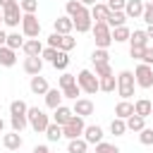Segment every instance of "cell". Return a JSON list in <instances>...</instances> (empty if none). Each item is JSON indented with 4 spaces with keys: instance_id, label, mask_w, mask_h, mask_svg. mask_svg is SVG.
I'll use <instances>...</instances> for the list:
<instances>
[{
    "instance_id": "cell-1",
    "label": "cell",
    "mask_w": 153,
    "mask_h": 153,
    "mask_svg": "<svg viewBox=\"0 0 153 153\" xmlns=\"http://www.w3.org/2000/svg\"><path fill=\"white\" fill-rule=\"evenodd\" d=\"M134 86H136V81H134V72L122 69V72L117 74V93L122 96V100H129V98L134 96Z\"/></svg>"
},
{
    "instance_id": "cell-2",
    "label": "cell",
    "mask_w": 153,
    "mask_h": 153,
    "mask_svg": "<svg viewBox=\"0 0 153 153\" xmlns=\"http://www.w3.org/2000/svg\"><path fill=\"white\" fill-rule=\"evenodd\" d=\"M26 120H29V127H31L36 134H45V129H48V124H50L48 115H45L41 108H29V110H26Z\"/></svg>"
},
{
    "instance_id": "cell-3",
    "label": "cell",
    "mask_w": 153,
    "mask_h": 153,
    "mask_svg": "<svg viewBox=\"0 0 153 153\" xmlns=\"http://www.w3.org/2000/svg\"><path fill=\"white\" fill-rule=\"evenodd\" d=\"M91 31H93V38H96V48H105L108 50L110 43H112V29L105 22H93Z\"/></svg>"
},
{
    "instance_id": "cell-4",
    "label": "cell",
    "mask_w": 153,
    "mask_h": 153,
    "mask_svg": "<svg viewBox=\"0 0 153 153\" xmlns=\"http://www.w3.org/2000/svg\"><path fill=\"white\" fill-rule=\"evenodd\" d=\"M76 86H79L84 93L93 96V93L98 91V76H96L91 69H81V72L76 74Z\"/></svg>"
},
{
    "instance_id": "cell-5",
    "label": "cell",
    "mask_w": 153,
    "mask_h": 153,
    "mask_svg": "<svg viewBox=\"0 0 153 153\" xmlns=\"http://www.w3.org/2000/svg\"><path fill=\"white\" fill-rule=\"evenodd\" d=\"M84 129H86L84 117H76V115H74V117L62 127V136L69 139V141H72V139H81V136H84Z\"/></svg>"
},
{
    "instance_id": "cell-6",
    "label": "cell",
    "mask_w": 153,
    "mask_h": 153,
    "mask_svg": "<svg viewBox=\"0 0 153 153\" xmlns=\"http://www.w3.org/2000/svg\"><path fill=\"white\" fill-rule=\"evenodd\" d=\"M134 81H136L139 88H151V86H153V67L141 62V65L134 69Z\"/></svg>"
},
{
    "instance_id": "cell-7",
    "label": "cell",
    "mask_w": 153,
    "mask_h": 153,
    "mask_svg": "<svg viewBox=\"0 0 153 153\" xmlns=\"http://www.w3.org/2000/svg\"><path fill=\"white\" fill-rule=\"evenodd\" d=\"M22 33L26 38H38L41 33V22L36 14H22Z\"/></svg>"
},
{
    "instance_id": "cell-8",
    "label": "cell",
    "mask_w": 153,
    "mask_h": 153,
    "mask_svg": "<svg viewBox=\"0 0 153 153\" xmlns=\"http://www.w3.org/2000/svg\"><path fill=\"white\" fill-rule=\"evenodd\" d=\"M19 22H22L19 2H17V5H10V7L2 10V24H7V26H19Z\"/></svg>"
},
{
    "instance_id": "cell-9",
    "label": "cell",
    "mask_w": 153,
    "mask_h": 153,
    "mask_svg": "<svg viewBox=\"0 0 153 153\" xmlns=\"http://www.w3.org/2000/svg\"><path fill=\"white\" fill-rule=\"evenodd\" d=\"M72 22H74L76 33H86V31H91V26H93V19H91V12H88V10H84L81 14H76Z\"/></svg>"
},
{
    "instance_id": "cell-10",
    "label": "cell",
    "mask_w": 153,
    "mask_h": 153,
    "mask_svg": "<svg viewBox=\"0 0 153 153\" xmlns=\"http://www.w3.org/2000/svg\"><path fill=\"white\" fill-rule=\"evenodd\" d=\"M72 112H74L76 117H88V115H93V103H91L88 98H76Z\"/></svg>"
},
{
    "instance_id": "cell-11",
    "label": "cell",
    "mask_w": 153,
    "mask_h": 153,
    "mask_svg": "<svg viewBox=\"0 0 153 153\" xmlns=\"http://www.w3.org/2000/svg\"><path fill=\"white\" fill-rule=\"evenodd\" d=\"M29 88H31V93H36V96H45L50 86H48V79H45V76L36 74V76H31V81H29Z\"/></svg>"
},
{
    "instance_id": "cell-12",
    "label": "cell",
    "mask_w": 153,
    "mask_h": 153,
    "mask_svg": "<svg viewBox=\"0 0 153 153\" xmlns=\"http://www.w3.org/2000/svg\"><path fill=\"white\" fill-rule=\"evenodd\" d=\"M81 139H84L86 143H93V146H96V143L103 141V129H100L98 124H88V127L84 129V136H81Z\"/></svg>"
},
{
    "instance_id": "cell-13",
    "label": "cell",
    "mask_w": 153,
    "mask_h": 153,
    "mask_svg": "<svg viewBox=\"0 0 153 153\" xmlns=\"http://www.w3.org/2000/svg\"><path fill=\"white\" fill-rule=\"evenodd\" d=\"M22 50H24V55H26V57H41L43 45H41V41H38V38H29V41H24Z\"/></svg>"
},
{
    "instance_id": "cell-14",
    "label": "cell",
    "mask_w": 153,
    "mask_h": 153,
    "mask_svg": "<svg viewBox=\"0 0 153 153\" xmlns=\"http://www.w3.org/2000/svg\"><path fill=\"white\" fill-rule=\"evenodd\" d=\"M124 14H127V19H139L143 14V0H127Z\"/></svg>"
},
{
    "instance_id": "cell-15",
    "label": "cell",
    "mask_w": 153,
    "mask_h": 153,
    "mask_svg": "<svg viewBox=\"0 0 153 153\" xmlns=\"http://www.w3.org/2000/svg\"><path fill=\"white\" fill-rule=\"evenodd\" d=\"M53 26H55V33H60V36H67V33H72V29H74V22H72L69 17H57Z\"/></svg>"
},
{
    "instance_id": "cell-16",
    "label": "cell",
    "mask_w": 153,
    "mask_h": 153,
    "mask_svg": "<svg viewBox=\"0 0 153 153\" xmlns=\"http://www.w3.org/2000/svg\"><path fill=\"white\" fill-rule=\"evenodd\" d=\"M53 112H55V124H60V127H65V124L74 117L72 108H67V105H60V108H55Z\"/></svg>"
},
{
    "instance_id": "cell-17",
    "label": "cell",
    "mask_w": 153,
    "mask_h": 153,
    "mask_svg": "<svg viewBox=\"0 0 153 153\" xmlns=\"http://www.w3.org/2000/svg\"><path fill=\"white\" fill-rule=\"evenodd\" d=\"M22 143H24V139H22L17 131H12V134H5V136H2V146H5L7 151H19V148H22Z\"/></svg>"
},
{
    "instance_id": "cell-18",
    "label": "cell",
    "mask_w": 153,
    "mask_h": 153,
    "mask_svg": "<svg viewBox=\"0 0 153 153\" xmlns=\"http://www.w3.org/2000/svg\"><path fill=\"white\" fill-rule=\"evenodd\" d=\"M0 65H2V67H14V65H17V50L2 45V48H0Z\"/></svg>"
},
{
    "instance_id": "cell-19",
    "label": "cell",
    "mask_w": 153,
    "mask_h": 153,
    "mask_svg": "<svg viewBox=\"0 0 153 153\" xmlns=\"http://www.w3.org/2000/svg\"><path fill=\"white\" fill-rule=\"evenodd\" d=\"M88 12H91V19H93V22H105V19H108V14H110V10H108V5H105V2H96Z\"/></svg>"
},
{
    "instance_id": "cell-20",
    "label": "cell",
    "mask_w": 153,
    "mask_h": 153,
    "mask_svg": "<svg viewBox=\"0 0 153 153\" xmlns=\"http://www.w3.org/2000/svg\"><path fill=\"white\" fill-rule=\"evenodd\" d=\"M41 69H43V60L41 57H26L24 60V72L26 74L36 76V74H41Z\"/></svg>"
},
{
    "instance_id": "cell-21",
    "label": "cell",
    "mask_w": 153,
    "mask_h": 153,
    "mask_svg": "<svg viewBox=\"0 0 153 153\" xmlns=\"http://www.w3.org/2000/svg\"><path fill=\"white\" fill-rule=\"evenodd\" d=\"M151 108H153V103L148 100V98H139L136 103H134V115H139V117H151Z\"/></svg>"
},
{
    "instance_id": "cell-22",
    "label": "cell",
    "mask_w": 153,
    "mask_h": 153,
    "mask_svg": "<svg viewBox=\"0 0 153 153\" xmlns=\"http://www.w3.org/2000/svg\"><path fill=\"white\" fill-rule=\"evenodd\" d=\"M131 115H134V103H129V100H120V103L115 105V117L127 120V117H131Z\"/></svg>"
},
{
    "instance_id": "cell-23",
    "label": "cell",
    "mask_w": 153,
    "mask_h": 153,
    "mask_svg": "<svg viewBox=\"0 0 153 153\" xmlns=\"http://www.w3.org/2000/svg\"><path fill=\"white\" fill-rule=\"evenodd\" d=\"M45 105H48L50 110L60 108V105H62V91H57V88H48V93H45Z\"/></svg>"
},
{
    "instance_id": "cell-24",
    "label": "cell",
    "mask_w": 153,
    "mask_h": 153,
    "mask_svg": "<svg viewBox=\"0 0 153 153\" xmlns=\"http://www.w3.org/2000/svg\"><path fill=\"white\" fill-rule=\"evenodd\" d=\"M129 43H131V48H146V45H148V36H146V31L136 29V31L129 36Z\"/></svg>"
},
{
    "instance_id": "cell-25",
    "label": "cell",
    "mask_w": 153,
    "mask_h": 153,
    "mask_svg": "<svg viewBox=\"0 0 153 153\" xmlns=\"http://www.w3.org/2000/svg\"><path fill=\"white\" fill-rule=\"evenodd\" d=\"M124 22H127V14H124V12H110V14H108V19H105V24H108L110 29L124 26Z\"/></svg>"
},
{
    "instance_id": "cell-26",
    "label": "cell",
    "mask_w": 153,
    "mask_h": 153,
    "mask_svg": "<svg viewBox=\"0 0 153 153\" xmlns=\"http://www.w3.org/2000/svg\"><path fill=\"white\" fill-rule=\"evenodd\" d=\"M115 88H117V79H115V74H112V76H103V79H98V91L112 93Z\"/></svg>"
},
{
    "instance_id": "cell-27",
    "label": "cell",
    "mask_w": 153,
    "mask_h": 153,
    "mask_svg": "<svg viewBox=\"0 0 153 153\" xmlns=\"http://www.w3.org/2000/svg\"><path fill=\"white\" fill-rule=\"evenodd\" d=\"M124 124H127V129H129V131H141V129L146 127V120H143V117H139V115H131V117H127V120H124Z\"/></svg>"
},
{
    "instance_id": "cell-28",
    "label": "cell",
    "mask_w": 153,
    "mask_h": 153,
    "mask_svg": "<svg viewBox=\"0 0 153 153\" xmlns=\"http://www.w3.org/2000/svg\"><path fill=\"white\" fill-rule=\"evenodd\" d=\"M26 127H29V120H26V115H12V131L22 134Z\"/></svg>"
},
{
    "instance_id": "cell-29",
    "label": "cell",
    "mask_w": 153,
    "mask_h": 153,
    "mask_svg": "<svg viewBox=\"0 0 153 153\" xmlns=\"http://www.w3.org/2000/svg\"><path fill=\"white\" fill-rule=\"evenodd\" d=\"M45 136H48V141H53V143H55V141H60V139H62V127H60V124H55V122H50V124H48V129H45Z\"/></svg>"
},
{
    "instance_id": "cell-30",
    "label": "cell",
    "mask_w": 153,
    "mask_h": 153,
    "mask_svg": "<svg viewBox=\"0 0 153 153\" xmlns=\"http://www.w3.org/2000/svg\"><path fill=\"white\" fill-rule=\"evenodd\" d=\"M86 148H88V143L84 139H72L67 143V153H86Z\"/></svg>"
},
{
    "instance_id": "cell-31",
    "label": "cell",
    "mask_w": 153,
    "mask_h": 153,
    "mask_svg": "<svg viewBox=\"0 0 153 153\" xmlns=\"http://www.w3.org/2000/svg\"><path fill=\"white\" fill-rule=\"evenodd\" d=\"M65 10H67V17H69V19H74V17H76V14H81V12L86 10V7H84V5L79 2V0H69Z\"/></svg>"
},
{
    "instance_id": "cell-32",
    "label": "cell",
    "mask_w": 153,
    "mask_h": 153,
    "mask_svg": "<svg viewBox=\"0 0 153 153\" xmlns=\"http://www.w3.org/2000/svg\"><path fill=\"white\" fill-rule=\"evenodd\" d=\"M129 36H131V31H129L127 26L112 29V41H115V43H124V41H129Z\"/></svg>"
},
{
    "instance_id": "cell-33",
    "label": "cell",
    "mask_w": 153,
    "mask_h": 153,
    "mask_svg": "<svg viewBox=\"0 0 153 153\" xmlns=\"http://www.w3.org/2000/svg\"><path fill=\"white\" fill-rule=\"evenodd\" d=\"M67 65H69V55H67V53H62V50H57V55H55V60H53V67H55V69H60V72H65V69H67Z\"/></svg>"
},
{
    "instance_id": "cell-34",
    "label": "cell",
    "mask_w": 153,
    "mask_h": 153,
    "mask_svg": "<svg viewBox=\"0 0 153 153\" xmlns=\"http://www.w3.org/2000/svg\"><path fill=\"white\" fill-rule=\"evenodd\" d=\"M74 45H76V38H74L72 33H67V36H60V48H57V50H62V53H69Z\"/></svg>"
},
{
    "instance_id": "cell-35",
    "label": "cell",
    "mask_w": 153,
    "mask_h": 153,
    "mask_svg": "<svg viewBox=\"0 0 153 153\" xmlns=\"http://www.w3.org/2000/svg\"><path fill=\"white\" fill-rule=\"evenodd\" d=\"M91 62H93V65H98V62H110V53H108L105 48H96V50L91 53Z\"/></svg>"
},
{
    "instance_id": "cell-36",
    "label": "cell",
    "mask_w": 153,
    "mask_h": 153,
    "mask_svg": "<svg viewBox=\"0 0 153 153\" xmlns=\"http://www.w3.org/2000/svg\"><path fill=\"white\" fill-rule=\"evenodd\" d=\"M93 74L98 76V79H103V76H112V67H110V62H98V65H93Z\"/></svg>"
},
{
    "instance_id": "cell-37",
    "label": "cell",
    "mask_w": 153,
    "mask_h": 153,
    "mask_svg": "<svg viewBox=\"0 0 153 153\" xmlns=\"http://www.w3.org/2000/svg\"><path fill=\"white\" fill-rule=\"evenodd\" d=\"M19 10H22V14H36L38 0H19Z\"/></svg>"
},
{
    "instance_id": "cell-38",
    "label": "cell",
    "mask_w": 153,
    "mask_h": 153,
    "mask_svg": "<svg viewBox=\"0 0 153 153\" xmlns=\"http://www.w3.org/2000/svg\"><path fill=\"white\" fill-rule=\"evenodd\" d=\"M7 48H12V50H19L22 45H24V38L14 31V33H7V43H5Z\"/></svg>"
},
{
    "instance_id": "cell-39",
    "label": "cell",
    "mask_w": 153,
    "mask_h": 153,
    "mask_svg": "<svg viewBox=\"0 0 153 153\" xmlns=\"http://www.w3.org/2000/svg\"><path fill=\"white\" fill-rule=\"evenodd\" d=\"M110 131H112L115 136H124V131H127V124H124V120L115 117V120L110 122Z\"/></svg>"
},
{
    "instance_id": "cell-40",
    "label": "cell",
    "mask_w": 153,
    "mask_h": 153,
    "mask_svg": "<svg viewBox=\"0 0 153 153\" xmlns=\"http://www.w3.org/2000/svg\"><path fill=\"white\" fill-rule=\"evenodd\" d=\"M26 110H29V105L24 100H12L10 103V115H26Z\"/></svg>"
},
{
    "instance_id": "cell-41",
    "label": "cell",
    "mask_w": 153,
    "mask_h": 153,
    "mask_svg": "<svg viewBox=\"0 0 153 153\" xmlns=\"http://www.w3.org/2000/svg\"><path fill=\"white\" fill-rule=\"evenodd\" d=\"M139 141H141L143 146H153V129L143 127V129L139 131Z\"/></svg>"
},
{
    "instance_id": "cell-42",
    "label": "cell",
    "mask_w": 153,
    "mask_h": 153,
    "mask_svg": "<svg viewBox=\"0 0 153 153\" xmlns=\"http://www.w3.org/2000/svg\"><path fill=\"white\" fill-rule=\"evenodd\" d=\"M96 153H120V148H117L115 143L100 141V143H96Z\"/></svg>"
},
{
    "instance_id": "cell-43",
    "label": "cell",
    "mask_w": 153,
    "mask_h": 153,
    "mask_svg": "<svg viewBox=\"0 0 153 153\" xmlns=\"http://www.w3.org/2000/svg\"><path fill=\"white\" fill-rule=\"evenodd\" d=\"M141 19H143L148 26H153V0H148V2L143 5V14H141Z\"/></svg>"
},
{
    "instance_id": "cell-44",
    "label": "cell",
    "mask_w": 153,
    "mask_h": 153,
    "mask_svg": "<svg viewBox=\"0 0 153 153\" xmlns=\"http://www.w3.org/2000/svg\"><path fill=\"white\" fill-rule=\"evenodd\" d=\"M81 93V88L76 86V84H72V86H65L62 88V98H72V100H76V96Z\"/></svg>"
},
{
    "instance_id": "cell-45",
    "label": "cell",
    "mask_w": 153,
    "mask_h": 153,
    "mask_svg": "<svg viewBox=\"0 0 153 153\" xmlns=\"http://www.w3.org/2000/svg\"><path fill=\"white\" fill-rule=\"evenodd\" d=\"M57 84H60V88H65V86H72V84H76V74H69V72H65V74L57 79Z\"/></svg>"
},
{
    "instance_id": "cell-46",
    "label": "cell",
    "mask_w": 153,
    "mask_h": 153,
    "mask_svg": "<svg viewBox=\"0 0 153 153\" xmlns=\"http://www.w3.org/2000/svg\"><path fill=\"white\" fill-rule=\"evenodd\" d=\"M105 5H108V10H110V12H124L127 0H108Z\"/></svg>"
},
{
    "instance_id": "cell-47",
    "label": "cell",
    "mask_w": 153,
    "mask_h": 153,
    "mask_svg": "<svg viewBox=\"0 0 153 153\" xmlns=\"http://www.w3.org/2000/svg\"><path fill=\"white\" fill-rule=\"evenodd\" d=\"M55 55H57V50H55V48H43V53H41V60H48V62H53V60H55Z\"/></svg>"
},
{
    "instance_id": "cell-48",
    "label": "cell",
    "mask_w": 153,
    "mask_h": 153,
    "mask_svg": "<svg viewBox=\"0 0 153 153\" xmlns=\"http://www.w3.org/2000/svg\"><path fill=\"white\" fill-rule=\"evenodd\" d=\"M141 62H143V65H153V48H151V45L143 48V57H141Z\"/></svg>"
},
{
    "instance_id": "cell-49",
    "label": "cell",
    "mask_w": 153,
    "mask_h": 153,
    "mask_svg": "<svg viewBox=\"0 0 153 153\" xmlns=\"http://www.w3.org/2000/svg\"><path fill=\"white\" fill-rule=\"evenodd\" d=\"M48 48H55V50L60 48V33H55V31H53V33L48 36Z\"/></svg>"
},
{
    "instance_id": "cell-50",
    "label": "cell",
    "mask_w": 153,
    "mask_h": 153,
    "mask_svg": "<svg viewBox=\"0 0 153 153\" xmlns=\"http://www.w3.org/2000/svg\"><path fill=\"white\" fill-rule=\"evenodd\" d=\"M129 55H131L134 60H141V57H143V48H129Z\"/></svg>"
},
{
    "instance_id": "cell-51",
    "label": "cell",
    "mask_w": 153,
    "mask_h": 153,
    "mask_svg": "<svg viewBox=\"0 0 153 153\" xmlns=\"http://www.w3.org/2000/svg\"><path fill=\"white\" fill-rule=\"evenodd\" d=\"M33 153H50V148L43 146V143H38V146H33Z\"/></svg>"
},
{
    "instance_id": "cell-52",
    "label": "cell",
    "mask_w": 153,
    "mask_h": 153,
    "mask_svg": "<svg viewBox=\"0 0 153 153\" xmlns=\"http://www.w3.org/2000/svg\"><path fill=\"white\" fill-rule=\"evenodd\" d=\"M10 5H17V0H0V10H5Z\"/></svg>"
},
{
    "instance_id": "cell-53",
    "label": "cell",
    "mask_w": 153,
    "mask_h": 153,
    "mask_svg": "<svg viewBox=\"0 0 153 153\" xmlns=\"http://www.w3.org/2000/svg\"><path fill=\"white\" fill-rule=\"evenodd\" d=\"M5 43H7V33H5V31H2V29H0V48H2V45H5Z\"/></svg>"
},
{
    "instance_id": "cell-54",
    "label": "cell",
    "mask_w": 153,
    "mask_h": 153,
    "mask_svg": "<svg viewBox=\"0 0 153 153\" xmlns=\"http://www.w3.org/2000/svg\"><path fill=\"white\" fill-rule=\"evenodd\" d=\"M79 2H81V5H84V7H88V5H91V7H93V5H96V0H79Z\"/></svg>"
},
{
    "instance_id": "cell-55",
    "label": "cell",
    "mask_w": 153,
    "mask_h": 153,
    "mask_svg": "<svg viewBox=\"0 0 153 153\" xmlns=\"http://www.w3.org/2000/svg\"><path fill=\"white\" fill-rule=\"evenodd\" d=\"M146 36H148V38H153V26H148V29H146Z\"/></svg>"
},
{
    "instance_id": "cell-56",
    "label": "cell",
    "mask_w": 153,
    "mask_h": 153,
    "mask_svg": "<svg viewBox=\"0 0 153 153\" xmlns=\"http://www.w3.org/2000/svg\"><path fill=\"white\" fill-rule=\"evenodd\" d=\"M2 129H5V122H2V117H0V134H2Z\"/></svg>"
},
{
    "instance_id": "cell-57",
    "label": "cell",
    "mask_w": 153,
    "mask_h": 153,
    "mask_svg": "<svg viewBox=\"0 0 153 153\" xmlns=\"http://www.w3.org/2000/svg\"><path fill=\"white\" fill-rule=\"evenodd\" d=\"M0 26H2V10H0Z\"/></svg>"
},
{
    "instance_id": "cell-58",
    "label": "cell",
    "mask_w": 153,
    "mask_h": 153,
    "mask_svg": "<svg viewBox=\"0 0 153 153\" xmlns=\"http://www.w3.org/2000/svg\"><path fill=\"white\" fill-rule=\"evenodd\" d=\"M151 115H153V108H151Z\"/></svg>"
},
{
    "instance_id": "cell-59",
    "label": "cell",
    "mask_w": 153,
    "mask_h": 153,
    "mask_svg": "<svg viewBox=\"0 0 153 153\" xmlns=\"http://www.w3.org/2000/svg\"><path fill=\"white\" fill-rule=\"evenodd\" d=\"M0 110H2V105H0Z\"/></svg>"
}]
</instances>
